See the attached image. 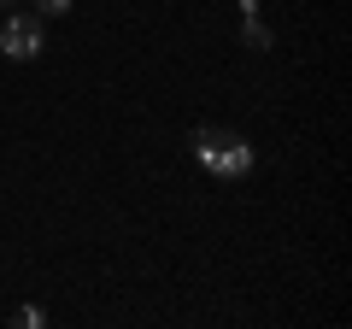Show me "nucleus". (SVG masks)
I'll use <instances>...</instances> for the list:
<instances>
[{
	"label": "nucleus",
	"instance_id": "7ed1b4c3",
	"mask_svg": "<svg viewBox=\"0 0 352 329\" xmlns=\"http://www.w3.org/2000/svg\"><path fill=\"white\" fill-rule=\"evenodd\" d=\"M241 41H247L252 53H270V41H276V36H270V24H258V18H247V24H241Z\"/></svg>",
	"mask_w": 352,
	"mask_h": 329
},
{
	"label": "nucleus",
	"instance_id": "f257e3e1",
	"mask_svg": "<svg viewBox=\"0 0 352 329\" xmlns=\"http://www.w3.org/2000/svg\"><path fill=\"white\" fill-rule=\"evenodd\" d=\"M188 153H194V164L200 171H212L217 182H241V177H252V141L241 136V129H194L188 136Z\"/></svg>",
	"mask_w": 352,
	"mask_h": 329
},
{
	"label": "nucleus",
	"instance_id": "f03ea898",
	"mask_svg": "<svg viewBox=\"0 0 352 329\" xmlns=\"http://www.w3.org/2000/svg\"><path fill=\"white\" fill-rule=\"evenodd\" d=\"M0 53L6 59H18V65H30V59H41L47 53V36H41V18H6L0 24Z\"/></svg>",
	"mask_w": 352,
	"mask_h": 329
},
{
	"label": "nucleus",
	"instance_id": "39448f33",
	"mask_svg": "<svg viewBox=\"0 0 352 329\" xmlns=\"http://www.w3.org/2000/svg\"><path fill=\"white\" fill-rule=\"evenodd\" d=\"M71 12V0H36V18H65Z\"/></svg>",
	"mask_w": 352,
	"mask_h": 329
},
{
	"label": "nucleus",
	"instance_id": "20e7f679",
	"mask_svg": "<svg viewBox=\"0 0 352 329\" xmlns=\"http://www.w3.org/2000/svg\"><path fill=\"white\" fill-rule=\"evenodd\" d=\"M12 323H24V329H41V323H47V312H41V306H24V312H12Z\"/></svg>",
	"mask_w": 352,
	"mask_h": 329
},
{
	"label": "nucleus",
	"instance_id": "423d86ee",
	"mask_svg": "<svg viewBox=\"0 0 352 329\" xmlns=\"http://www.w3.org/2000/svg\"><path fill=\"white\" fill-rule=\"evenodd\" d=\"M0 6H18V0H0Z\"/></svg>",
	"mask_w": 352,
	"mask_h": 329
}]
</instances>
